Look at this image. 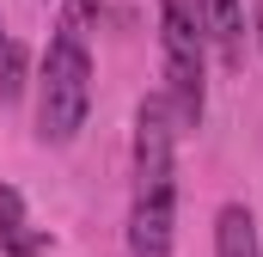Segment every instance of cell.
<instances>
[{
  "instance_id": "obj_6",
  "label": "cell",
  "mask_w": 263,
  "mask_h": 257,
  "mask_svg": "<svg viewBox=\"0 0 263 257\" xmlns=\"http://www.w3.org/2000/svg\"><path fill=\"white\" fill-rule=\"evenodd\" d=\"M208 6V31H214V49L227 67H245V19H251V0H202Z\"/></svg>"
},
{
  "instance_id": "obj_8",
  "label": "cell",
  "mask_w": 263,
  "mask_h": 257,
  "mask_svg": "<svg viewBox=\"0 0 263 257\" xmlns=\"http://www.w3.org/2000/svg\"><path fill=\"white\" fill-rule=\"evenodd\" d=\"M251 43H257V56H263V0H251Z\"/></svg>"
},
{
  "instance_id": "obj_2",
  "label": "cell",
  "mask_w": 263,
  "mask_h": 257,
  "mask_svg": "<svg viewBox=\"0 0 263 257\" xmlns=\"http://www.w3.org/2000/svg\"><path fill=\"white\" fill-rule=\"evenodd\" d=\"M92 117V49L80 19H62L49 31V49L37 67V141L43 147H73Z\"/></svg>"
},
{
  "instance_id": "obj_7",
  "label": "cell",
  "mask_w": 263,
  "mask_h": 257,
  "mask_svg": "<svg viewBox=\"0 0 263 257\" xmlns=\"http://www.w3.org/2000/svg\"><path fill=\"white\" fill-rule=\"evenodd\" d=\"M25 80H31V56H25V43H18V37H0V104H18Z\"/></svg>"
},
{
  "instance_id": "obj_3",
  "label": "cell",
  "mask_w": 263,
  "mask_h": 257,
  "mask_svg": "<svg viewBox=\"0 0 263 257\" xmlns=\"http://www.w3.org/2000/svg\"><path fill=\"white\" fill-rule=\"evenodd\" d=\"M208 6L202 0H159V62H165V104L178 128H202L208 117Z\"/></svg>"
},
{
  "instance_id": "obj_5",
  "label": "cell",
  "mask_w": 263,
  "mask_h": 257,
  "mask_svg": "<svg viewBox=\"0 0 263 257\" xmlns=\"http://www.w3.org/2000/svg\"><path fill=\"white\" fill-rule=\"evenodd\" d=\"M214 257H263L257 214L245 202H220L214 208Z\"/></svg>"
},
{
  "instance_id": "obj_4",
  "label": "cell",
  "mask_w": 263,
  "mask_h": 257,
  "mask_svg": "<svg viewBox=\"0 0 263 257\" xmlns=\"http://www.w3.org/2000/svg\"><path fill=\"white\" fill-rule=\"evenodd\" d=\"M43 251H49V227H37L25 196L0 178V257H43Z\"/></svg>"
},
{
  "instance_id": "obj_9",
  "label": "cell",
  "mask_w": 263,
  "mask_h": 257,
  "mask_svg": "<svg viewBox=\"0 0 263 257\" xmlns=\"http://www.w3.org/2000/svg\"><path fill=\"white\" fill-rule=\"evenodd\" d=\"M0 37H6V25H0Z\"/></svg>"
},
{
  "instance_id": "obj_1",
  "label": "cell",
  "mask_w": 263,
  "mask_h": 257,
  "mask_svg": "<svg viewBox=\"0 0 263 257\" xmlns=\"http://www.w3.org/2000/svg\"><path fill=\"white\" fill-rule=\"evenodd\" d=\"M178 117L165 92L135 104V147H129V257H172L178 251Z\"/></svg>"
}]
</instances>
